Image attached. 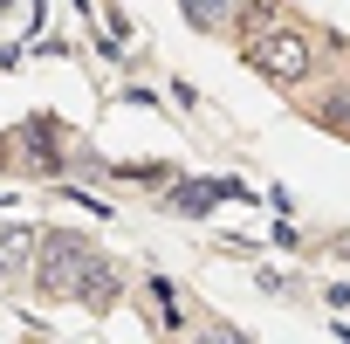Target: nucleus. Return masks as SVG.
<instances>
[{"mask_svg": "<svg viewBox=\"0 0 350 344\" xmlns=\"http://www.w3.org/2000/svg\"><path fill=\"white\" fill-rule=\"evenodd\" d=\"M83 310H110L117 296H124V282H117V269L96 255V248H83V262H76V289H69Z\"/></svg>", "mask_w": 350, "mask_h": 344, "instance_id": "3", "label": "nucleus"}, {"mask_svg": "<svg viewBox=\"0 0 350 344\" xmlns=\"http://www.w3.org/2000/svg\"><path fill=\"white\" fill-rule=\"evenodd\" d=\"M247 62H254L268 83H309V76H316V42H309L295 21H268V28H254Z\"/></svg>", "mask_w": 350, "mask_h": 344, "instance_id": "1", "label": "nucleus"}, {"mask_svg": "<svg viewBox=\"0 0 350 344\" xmlns=\"http://www.w3.org/2000/svg\"><path fill=\"white\" fill-rule=\"evenodd\" d=\"M179 8H186V21H193V28H227L241 0H179Z\"/></svg>", "mask_w": 350, "mask_h": 344, "instance_id": "5", "label": "nucleus"}, {"mask_svg": "<svg viewBox=\"0 0 350 344\" xmlns=\"http://www.w3.org/2000/svg\"><path fill=\"white\" fill-rule=\"evenodd\" d=\"M76 262H83V241L76 234H42V248H35V296L42 303H69Z\"/></svg>", "mask_w": 350, "mask_h": 344, "instance_id": "2", "label": "nucleus"}, {"mask_svg": "<svg viewBox=\"0 0 350 344\" xmlns=\"http://www.w3.org/2000/svg\"><path fill=\"white\" fill-rule=\"evenodd\" d=\"M35 248H42V234H28V228L0 234V275H28L35 269Z\"/></svg>", "mask_w": 350, "mask_h": 344, "instance_id": "4", "label": "nucleus"}]
</instances>
